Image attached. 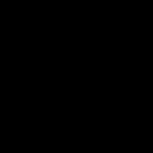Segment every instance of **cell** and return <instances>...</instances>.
<instances>
[]
</instances>
